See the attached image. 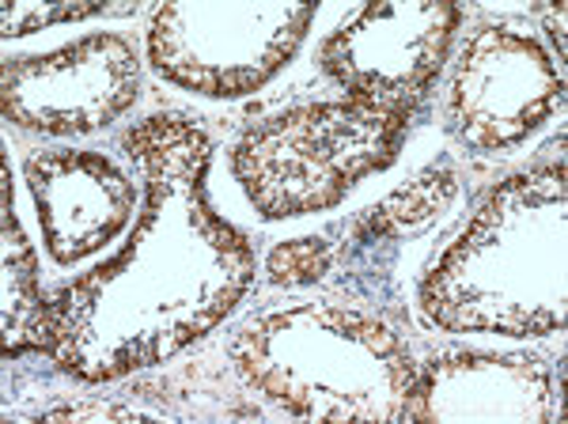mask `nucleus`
Listing matches in <instances>:
<instances>
[{"instance_id":"f257e3e1","label":"nucleus","mask_w":568,"mask_h":424,"mask_svg":"<svg viewBox=\"0 0 568 424\" xmlns=\"http://www.w3.org/2000/svg\"><path fill=\"white\" fill-rule=\"evenodd\" d=\"M323 246L318 243H296V246H281L273 254V273L277 281H300V276H318L323 273Z\"/></svg>"}]
</instances>
